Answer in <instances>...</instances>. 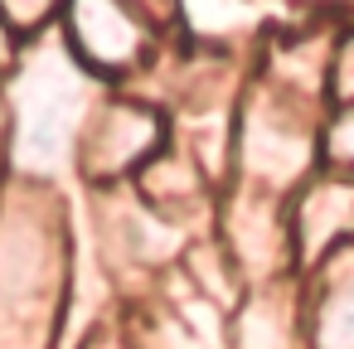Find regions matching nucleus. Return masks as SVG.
<instances>
[{
    "mask_svg": "<svg viewBox=\"0 0 354 349\" xmlns=\"http://www.w3.org/2000/svg\"><path fill=\"white\" fill-rule=\"evenodd\" d=\"M315 349H354V267L344 262L325 276V296L315 305Z\"/></svg>",
    "mask_w": 354,
    "mask_h": 349,
    "instance_id": "7ed1b4c3",
    "label": "nucleus"
},
{
    "mask_svg": "<svg viewBox=\"0 0 354 349\" xmlns=\"http://www.w3.org/2000/svg\"><path fill=\"white\" fill-rule=\"evenodd\" d=\"M156 141V126L146 122V112H131V107H112L102 122H97V151H102V165L107 170H122L131 160H141Z\"/></svg>",
    "mask_w": 354,
    "mask_h": 349,
    "instance_id": "20e7f679",
    "label": "nucleus"
},
{
    "mask_svg": "<svg viewBox=\"0 0 354 349\" xmlns=\"http://www.w3.org/2000/svg\"><path fill=\"white\" fill-rule=\"evenodd\" d=\"M330 88H335V97H339V102H349V107H354V35H344V39H339V49H335Z\"/></svg>",
    "mask_w": 354,
    "mask_h": 349,
    "instance_id": "423d86ee",
    "label": "nucleus"
},
{
    "mask_svg": "<svg viewBox=\"0 0 354 349\" xmlns=\"http://www.w3.org/2000/svg\"><path fill=\"white\" fill-rule=\"evenodd\" d=\"M354 238V180H325L310 185L301 209H296V243L306 257L339 247Z\"/></svg>",
    "mask_w": 354,
    "mask_h": 349,
    "instance_id": "f03ea898",
    "label": "nucleus"
},
{
    "mask_svg": "<svg viewBox=\"0 0 354 349\" xmlns=\"http://www.w3.org/2000/svg\"><path fill=\"white\" fill-rule=\"evenodd\" d=\"M325 151H330L335 165L354 170V107H344V112L330 122V131H325Z\"/></svg>",
    "mask_w": 354,
    "mask_h": 349,
    "instance_id": "39448f33",
    "label": "nucleus"
},
{
    "mask_svg": "<svg viewBox=\"0 0 354 349\" xmlns=\"http://www.w3.org/2000/svg\"><path fill=\"white\" fill-rule=\"evenodd\" d=\"M64 25L73 30V49L93 68H127L146 49L141 20L122 6H78V10H68Z\"/></svg>",
    "mask_w": 354,
    "mask_h": 349,
    "instance_id": "f257e3e1",
    "label": "nucleus"
}]
</instances>
